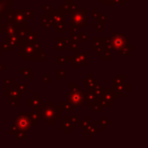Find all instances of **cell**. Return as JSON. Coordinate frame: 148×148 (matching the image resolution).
Returning <instances> with one entry per match:
<instances>
[{
	"mask_svg": "<svg viewBox=\"0 0 148 148\" xmlns=\"http://www.w3.org/2000/svg\"><path fill=\"white\" fill-rule=\"evenodd\" d=\"M76 8L77 5L75 4L74 1H72V0H65V3L60 6V11L62 13H64V14H66V13H69L70 14V13L76 10Z\"/></svg>",
	"mask_w": 148,
	"mask_h": 148,
	"instance_id": "5bb4252c",
	"label": "cell"
},
{
	"mask_svg": "<svg viewBox=\"0 0 148 148\" xmlns=\"http://www.w3.org/2000/svg\"><path fill=\"white\" fill-rule=\"evenodd\" d=\"M65 77V71L64 70H56V78H64Z\"/></svg>",
	"mask_w": 148,
	"mask_h": 148,
	"instance_id": "83f0119b",
	"label": "cell"
},
{
	"mask_svg": "<svg viewBox=\"0 0 148 148\" xmlns=\"http://www.w3.org/2000/svg\"><path fill=\"white\" fill-rule=\"evenodd\" d=\"M14 87L19 92L21 97H23L25 92L27 93V90H29V85L27 84H17V83H14Z\"/></svg>",
	"mask_w": 148,
	"mask_h": 148,
	"instance_id": "44dd1931",
	"label": "cell"
},
{
	"mask_svg": "<svg viewBox=\"0 0 148 148\" xmlns=\"http://www.w3.org/2000/svg\"><path fill=\"white\" fill-rule=\"evenodd\" d=\"M60 110L61 111H74V106H72L70 103H68V101H63V103H60Z\"/></svg>",
	"mask_w": 148,
	"mask_h": 148,
	"instance_id": "603a6c76",
	"label": "cell"
},
{
	"mask_svg": "<svg viewBox=\"0 0 148 148\" xmlns=\"http://www.w3.org/2000/svg\"><path fill=\"white\" fill-rule=\"evenodd\" d=\"M61 1H65V0H61Z\"/></svg>",
	"mask_w": 148,
	"mask_h": 148,
	"instance_id": "d6a6232c",
	"label": "cell"
},
{
	"mask_svg": "<svg viewBox=\"0 0 148 148\" xmlns=\"http://www.w3.org/2000/svg\"><path fill=\"white\" fill-rule=\"evenodd\" d=\"M87 10H75L72 13H70V33H76L79 27H88L86 23Z\"/></svg>",
	"mask_w": 148,
	"mask_h": 148,
	"instance_id": "277c9868",
	"label": "cell"
},
{
	"mask_svg": "<svg viewBox=\"0 0 148 148\" xmlns=\"http://www.w3.org/2000/svg\"><path fill=\"white\" fill-rule=\"evenodd\" d=\"M1 53H2V48L0 47V54H1Z\"/></svg>",
	"mask_w": 148,
	"mask_h": 148,
	"instance_id": "1f68e13d",
	"label": "cell"
},
{
	"mask_svg": "<svg viewBox=\"0 0 148 148\" xmlns=\"http://www.w3.org/2000/svg\"><path fill=\"white\" fill-rule=\"evenodd\" d=\"M37 123L38 119L34 112H23L14 118V123L9 127V133L18 139H25L27 132Z\"/></svg>",
	"mask_w": 148,
	"mask_h": 148,
	"instance_id": "6da1fadb",
	"label": "cell"
},
{
	"mask_svg": "<svg viewBox=\"0 0 148 148\" xmlns=\"http://www.w3.org/2000/svg\"><path fill=\"white\" fill-rule=\"evenodd\" d=\"M79 129L83 130L84 134H86L88 136V138H91L92 134H97V128L93 126L92 122L87 120V117H84V120L79 123Z\"/></svg>",
	"mask_w": 148,
	"mask_h": 148,
	"instance_id": "7c38bea8",
	"label": "cell"
},
{
	"mask_svg": "<svg viewBox=\"0 0 148 148\" xmlns=\"http://www.w3.org/2000/svg\"><path fill=\"white\" fill-rule=\"evenodd\" d=\"M97 83V80L95 78H93L92 75H88V77L84 79V87L88 89V90L92 88V87H95Z\"/></svg>",
	"mask_w": 148,
	"mask_h": 148,
	"instance_id": "d6986e66",
	"label": "cell"
},
{
	"mask_svg": "<svg viewBox=\"0 0 148 148\" xmlns=\"http://www.w3.org/2000/svg\"><path fill=\"white\" fill-rule=\"evenodd\" d=\"M19 55L25 60H46L47 56L43 51L41 44L37 42H29L25 40H19L18 43Z\"/></svg>",
	"mask_w": 148,
	"mask_h": 148,
	"instance_id": "3957f363",
	"label": "cell"
},
{
	"mask_svg": "<svg viewBox=\"0 0 148 148\" xmlns=\"http://www.w3.org/2000/svg\"><path fill=\"white\" fill-rule=\"evenodd\" d=\"M19 73H21L23 77H27V78H29V79L33 78V71L29 70V68H27V66H25L23 69L19 70Z\"/></svg>",
	"mask_w": 148,
	"mask_h": 148,
	"instance_id": "7402d4cb",
	"label": "cell"
},
{
	"mask_svg": "<svg viewBox=\"0 0 148 148\" xmlns=\"http://www.w3.org/2000/svg\"><path fill=\"white\" fill-rule=\"evenodd\" d=\"M112 89L116 97H125V93L129 91V85L125 83V75L120 74L116 78L112 79Z\"/></svg>",
	"mask_w": 148,
	"mask_h": 148,
	"instance_id": "8992f818",
	"label": "cell"
},
{
	"mask_svg": "<svg viewBox=\"0 0 148 148\" xmlns=\"http://www.w3.org/2000/svg\"><path fill=\"white\" fill-rule=\"evenodd\" d=\"M1 48H2V51H8V52H12L13 50H14V48L11 47V46H9L7 43H3L2 45H1Z\"/></svg>",
	"mask_w": 148,
	"mask_h": 148,
	"instance_id": "484cf974",
	"label": "cell"
},
{
	"mask_svg": "<svg viewBox=\"0 0 148 148\" xmlns=\"http://www.w3.org/2000/svg\"><path fill=\"white\" fill-rule=\"evenodd\" d=\"M66 60L69 61V63L71 64L72 66H74V68L78 69L79 66L82 65H87V52H84V53H79V52H75L73 56H66Z\"/></svg>",
	"mask_w": 148,
	"mask_h": 148,
	"instance_id": "ba28073f",
	"label": "cell"
},
{
	"mask_svg": "<svg viewBox=\"0 0 148 148\" xmlns=\"http://www.w3.org/2000/svg\"><path fill=\"white\" fill-rule=\"evenodd\" d=\"M52 80L51 78V75H49V74H47V75H44L43 78H42V82L43 83H50Z\"/></svg>",
	"mask_w": 148,
	"mask_h": 148,
	"instance_id": "4dcf8cb0",
	"label": "cell"
},
{
	"mask_svg": "<svg viewBox=\"0 0 148 148\" xmlns=\"http://www.w3.org/2000/svg\"><path fill=\"white\" fill-rule=\"evenodd\" d=\"M103 5H116V4H125V0H101Z\"/></svg>",
	"mask_w": 148,
	"mask_h": 148,
	"instance_id": "cb8c5ba5",
	"label": "cell"
},
{
	"mask_svg": "<svg viewBox=\"0 0 148 148\" xmlns=\"http://www.w3.org/2000/svg\"><path fill=\"white\" fill-rule=\"evenodd\" d=\"M67 62L66 58L62 57V56H57L56 57V65H63Z\"/></svg>",
	"mask_w": 148,
	"mask_h": 148,
	"instance_id": "d4e9b609",
	"label": "cell"
},
{
	"mask_svg": "<svg viewBox=\"0 0 148 148\" xmlns=\"http://www.w3.org/2000/svg\"><path fill=\"white\" fill-rule=\"evenodd\" d=\"M47 13L50 15L52 21H53L54 25L58 27V25H64L65 23V19H64V13H62L60 10H56V9H51L49 8L47 10Z\"/></svg>",
	"mask_w": 148,
	"mask_h": 148,
	"instance_id": "8fae6325",
	"label": "cell"
},
{
	"mask_svg": "<svg viewBox=\"0 0 148 148\" xmlns=\"http://www.w3.org/2000/svg\"><path fill=\"white\" fill-rule=\"evenodd\" d=\"M95 18L97 19V21H99V23H107L106 16H105V15H103V14H97Z\"/></svg>",
	"mask_w": 148,
	"mask_h": 148,
	"instance_id": "f1b7e54d",
	"label": "cell"
},
{
	"mask_svg": "<svg viewBox=\"0 0 148 148\" xmlns=\"http://www.w3.org/2000/svg\"><path fill=\"white\" fill-rule=\"evenodd\" d=\"M9 103H10L11 106H14V107H18L19 106L18 99H12V97H9Z\"/></svg>",
	"mask_w": 148,
	"mask_h": 148,
	"instance_id": "f546056e",
	"label": "cell"
},
{
	"mask_svg": "<svg viewBox=\"0 0 148 148\" xmlns=\"http://www.w3.org/2000/svg\"><path fill=\"white\" fill-rule=\"evenodd\" d=\"M41 103H42V99L38 97L37 93H34L33 97H29V101H27V105H29V107H31V108L37 107V106H39Z\"/></svg>",
	"mask_w": 148,
	"mask_h": 148,
	"instance_id": "ac0fdd59",
	"label": "cell"
},
{
	"mask_svg": "<svg viewBox=\"0 0 148 148\" xmlns=\"http://www.w3.org/2000/svg\"><path fill=\"white\" fill-rule=\"evenodd\" d=\"M33 112L35 113L38 121L44 120L48 125H56L57 121L61 119V110L56 106L55 101L52 103H41L37 107H34Z\"/></svg>",
	"mask_w": 148,
	"mask_h": 148,
	"instance_id": "7a4b0ae2",
	"label": "cell"
},
{
	"mask_svg": "<svg viewBox=\"0 0 148 148\" xmlns=\"http://www.w3.org/2000/svg\"><path fill=\"white\" fill-rule=\"evenodd\" d=\"M5 43H7L9 46L15 48L19 43V37L17 33L14 34H6V38H5Z\"/></svg>",
	"mask_w": 148,
	"mask_h": 148,
	"instance_id": "2e32d148",
	"label": "cell"
},
{
	"mask_svg": "<svg viewBox=\"0 0 148 148\" xmlns=\"http://www.w3.org/2000/svg\"><path fill=\"white\" fill-rule=\"evenodd\" d=\"M108 43H110L109 47L111 49L121 53L128 46V40L124 34H114L111 39L108 40Z\"/></svg>",
	"mask_w": 148,
	"mask_h": 148,
	"instance_id": "52a82bcc",
	"label": "cell"
},
{
	"mask_svg": "<svg viewBox=\"0 0 148 148\" xmlns=\"http://www.w3.org/2000/svg\"><path fill=\"white\" fill-rule=\"evenodd\" d=\"M13 3H14V0H0V23H1V19L4 18V15L9 9V6Z\"/></svg>",
	"mask_w": 148,
	"mask_h": 148,
	"instance_id": "9a60e30c",
	"label": "cell"
},
{
	"mask_svg": "<svg viewBox=\"0 0 148 148\" xmlns=\"http://www.w3.org/2000/svg\"><path fill=\"white\" fill-rule=\"evenodd\" d=\"M92 47L99 56H101L103 52L107 51L110 48L109 45H108V40L106 38H95Z\"/></svg>",
	"mask_w": 148,
	"mask_h": 148,
	"instance_id": "30bf717a",
	"label": "cell"
},
{
	"mask_svg": "<svg viewBox=\"0 0 148 148\" xmlns=\"http://www.w3.org/2000/svg\"><path fill=\"white\" fill-rule=\"evenodd\" d=\"M78 37H76L77 41L82 42V41H87V34L85 33H80L79 35H77Z\"/></svg>",
	"mask_w": 148,
	"mask_h": 148,
	"instance_id": "4316f807",
	"label": "cell"
},
{
	"mask_svg": "<svg viewBox=\"0 0 148 148\" xmlns=\"http://www.w3.org/2000/svg\"><path fill=\"white\" fill-rule=\"evenodd\" d=\"M42 25L43 27H52V29H55V25H54L53 21H52L51 17L48 13H45V14L42 16Z\"/></svg>",
	"mask_w": 148,
	"mask_h": 148,
	"instance_id": "e0dca14e",
	"label": "cell"
},
{
	"mask_svg": "<svg viewBox=\"0 0 148 148\" xmlns=\"http://www.w3.org/2000/svg\"><path fill=\"white\" fill-rule=\"evenodd\" d=\"M116 95L114 93L113 89L112 88H103L101 89V92L99 93V106L101 107H105V106H110L112 105L113 101H116Z\"/></svg>",
	"mask_w": 148,
	"mask_h": 148,
	"instance_id": "9c48e42d",
	"label": "cell"
},
{
	"mask_svg": "<svg viewBox=\"0 0 148 148\" xmlns=\"http://www.w3.org/2000/svg\"><path fill=\"white\" fill-rule=\"evenodd\" d=\"M66 47V38H57L56 39V50L59 51H64Z\"/></svg>",
	"mask_w": 148,
	"mask_h": 148,
	"instance_id": "ffe728a7",
	"label": "cell"
},
{
	"mask_svg": "<svg viewBox=\"0 0 148 148\" xmlns=\"http://www.w3.org/2000/svg\"><path fill=\"white\" fill-rule=\"evenodd\" d=\"M77 122H78V117L77 116H75V117H67L66 116L64 121H61L60 127H61V129L65 130L66 134H69L70 130L75 128V125L77 124Z\"/></svg>",
	"mask_w": 148,
	"mask_h": 148,
	"instance_id": "4fadbf2b",
	"label": "cell"
},
{
	"mask_svg": "<svg viewBox=\"0 0 148 148\" xmlns=\"http://www.w3.org/2000/svg\"><path fill=\"white\" fill-rule=\"evenodd\" d=\"M84 95L83 90L79 89L78 84H70V90L67 93V101L74 107H80L84 103Z\"/></svg>",
	"mask_w": 148,
	"mask_h": 148,
	"instance_id": "5b68a950",
	"label": "cell"
}]
</instances>
